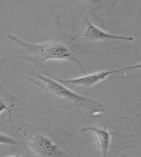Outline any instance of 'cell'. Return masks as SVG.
Segmentation results:
<instances>
[{"label": "cell", "mask_w": 141, "mask_h": 157, "mask_svg": "<svg viewBox=\"0 0 141 157\" xmlns=\"http://www.w3.org/2000/svg\"><path fill=\"white\" fill-rule=\"evenodd\" d=\"M30 151L37 157H69L51 139L42 133L24 134Z\"/></svg>", "instance_id": "3"}, {"label": "cell", "mask_w": 141, "mask_h": 157, "mask_svg": "<svg viewBox=\"0 0 141 157\" xmlns=\"http://www.w3.org/2000/svg\"><path fill=\"white\" fill-rule=\"evenodd\" d=\"M0 145H13V146L21 147V145H19L16 140L2 132H0Z\"/></svg>", "instance_id": "7"}, {"label": "cell", "mask_w": 141, "mask_h": 157, "mask_svg": "<svg viewBox=\"0 0 141 157\" xmlns=\"http://www.w3.org/2000/svg\"><path fill=\"white\" fill-rule=\"evenodd\" d=\"M30 75L27 76V79L42 89L46 92L54 96L60 100L65 101L66 103L70 104L71 107H83L90 111H103L104 105L97 101L90 99L87 98L82 97L80 95L75 93L71 90L65 87L63 83L57 81L55 78L52 79L50 77H46L43 75L29 73Z\"/></svg>", "instance_id": "1"}, {"label": "cell", "mask_w": 141, "mask_h": 157, "mask_svg": "<svg viewBox=\"0 0 141 157\" xmlns=\"http://www.w3.org/2000/svg\"><path fill=\"white\" fill-rule=\"evenodd\" d=\"M140 65L138 64L136 66H129V67H124L122 69H114V70H103V71H97L95 73H91L89 75H83L80 77L73 78V79H58L55 78L57 81L60 82L61 83H66V84H70V85H75V86H94L96 85L97 83L104 82L109 75H115L118 73H122L127 70H132L135 69H139Z\"/></svg>", "instance_id": "4"}, {"label": "cell", "mask_w": 141, "mask_h": 157, "mask_svg": "<svg viewBox=\"0 0 141 157\" xmlns=\"http://www.w3.org/2000/svg\"><path fill=\"white\" fill-rule=\"evenodd\" d=\"M6 157H26L24 155H7Z\"/></svg>", "instance_id": "8"}, {"label": "cell", "mask_w": 141, "mask_h": 157, "mask_svg": "<svg viewBox=\"0 0 141 157\" xmlns=\"http://www.w3.org/2000/svg\"><path fill=\"white\" fill-rule=\"evenodd\" d=\"M8 38L17 43L32 55L33 57L40 60L41 63L46 61H70L78 64L80 68L81 63L75 57L73 53L65 45L60 42H46V43H27L13 35H8Z\"/></svg>", "instance_id": "2"}, {"label": "cell", "mask_w": 141, "mask_h": 157, "mask_svg": "<svg viewBox=\"0 0 141 157\" xmlns=\"http://www.w3.org/2000/svg\"><path fill=\"white\" fill-rule=\"evenodd\" d=\"M80 132H93L96 139V143L102 153V157H107L111 144V135L107 129L97 126H88L79 129Z\"/></svg>", "instance_id": "6"}, {"label": "cell", "mask_w": 141, "mask_h": 157, "mask_svg": "<svg viewBox=\"0 0 141 157\" xmlns=\"http://www.w3.org/2000/svg\"><path fill=\"white\" fill-rule=\"evenodd\" d=\"M86 29L84 33V38L87 40H130L132 41L134 40L133 37H126V36H119L115 34H111L109 33H106L101 28L94 25L88 18L86 19Z\"/></svg>", "instance_id": "5"}]
</instances>
